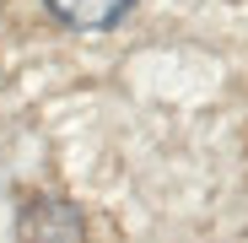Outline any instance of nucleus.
<instances>
[{
	"mask_svg": "<svg viewBox=\"0 0 248 243\" xmlns=\"http://www.w3.org/2000/svg\"><path fill=\"white\" fill-rule=\"evenodd\" d=\"M22 243H81V216L65 200H32L22 216Z\"/></svg>",
	"mask_w": 248,
	"mask_h": 243,
	"instance_id": "nucleus-1",
	"label": "nucleus"
},
{
	"mask_svg": "<svg viewBox=\"0 0 248 243\" xmlns=\"http://www.w3.org/2000/svg\"><path fill=\"white\" fill-rule=\"evenodd\" d=\"M65 27H113L135 0H44Z\"/></svg>",
	"mask_w": 248,
	"mask_h": 243,
	"instance_id": "nucleus-2",
	"label": "nucleus"
}]
</instances>
